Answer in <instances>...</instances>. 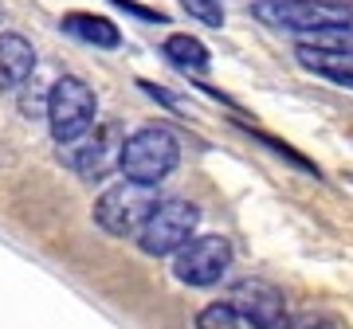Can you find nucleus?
<instances>
[{
	"label": "nucleus",
	"mask_w": 353,
	"mask_h": 329,
	"mask_svg": "<svg viewBox=\"0 0 353 329\" xmlns=\"http://www.w3.org/2000/svg\"><path fill=\"white\" fill-rule=\"evenodd\" d=\"M181 164V141L169 126H141L130 138H122L118 169L126 180L138 184H161L169 173Z\"/></svg>",
	"instance_id": "f257e3e1"
},
{
	"label": "nucleus",
	"mask_w": 353,
	"mask_h": 329,
	"mask_svg": "<svg viewBox=\"0 0 353 329\" xmlns=\"http://www.w3.org/2000/svg\"><path fill=\"white\" fill-rule=\"evenodd\" d=\"M161 204L157 184H138V180H118L94 200V224L114 240H134L150 212Z\"/></svg>",
	"instance_id": "f03ea898"
},
{
	"label": "nucleus",
	"mask_w": 353,
	"mask_h": 329,
	"mask_svg": "<svg viewBox=\"0 0 353 329\" xmlns=\"http://www.w3.org/2000/svg\"><path fill=\"white\" fill-rule=\"evenodd\" d=\"M48 129L51 138L67 145V141L83 138L90 126H94V118H99V98H94V90L83 83L79 75H63L55 78L48 87Z\"/></svg>",
	"instance_id": "7ed1b4c3"
},
{
	"label": "nucleus",
	"mask_w": 353,
	"mask_h": 329,
	"mask_svg": "<svg viewBox=\"0 0 353 329\" xmlns=\"http://www.w3.org/2000/svg\"><path fill=\"white\" fill-rule=\"evenodd\" d=\"M196 224H201V208L192 200H161L157 208L150 212V220L141 224V231L134 235L138 247L153 259H161V255H173L181 243H189L196 235Z\"/></svg>",
	"instance_id": "20e7f679"
},
{
	"label": "nucleus",
	"mask_w": 353,
	"mask_h": 329,
	"mask_svg": "<svg viewBox=\"0 0 353 329\" xmlns=\"http://www.w3.org/2000/svg\"><path fill=\"white\" fill-rule=\"evenodd\" d=\"M232 266V243L224 235H192L173 251V279L185 286H216Z\"/></svg>",
	"instance_id": "39448f33"
},
{
	"label": "nucleus",
	"mask_w": 353,
	"mask_h": 329,
	"mask_svg": "<svg viewBox=\"0 0 353 329\" xmlns=\"http://www.w3.org/2000/svg\"><path fill=\"white\" fill-rule=\"evenodd\" d=\"M118 153H122L118 126H99V129L90 126L83 138L59 145V161L83 180H102L110 169H118Z\"/></svg>",
	"instance_id": "423d86ee"
},
{
	"label": "nucleus",
	"mask_w": 353,
	"mask_h": 329,
	"mask_svg": "<svg viewBox=\"0 0 353 329\" xmlns=\"http://www.w3.org/2000/svg\"><path fill=\"white\" fill-rule=\"evenodd\" d=\"M228 302L236 306L240 321H248L252 329H287V298L267 279H240L228 294Z\"/></svg>",
	"instance_id": "0eeeda50"
},
{
	"label": "nucleus",
	"mask_w": 353,
	"mask_h": 329,
	"mask_svg": "<svg viewBox=\"0 0 353 329\" xmlns=\"http://www.w3.org/2000/svg\"><path fill=\"white\" fill-rule=\"evenodd\" d=\"M36 75V47L20 32H0V90H16Z\"/></svg>",
	"instance_id": "6e6552de"
},
{
	"label": "nucleus",
	"mask_w": 353,
	"mask_h": 329,
	"mask_svg": "<svg viewBox=\"0 0 353 329\" xmlns=\"http://www.w3.org/2000/svg\"><path fill=\"white\" fill-rule=\"evenodd\" d=\"M67 36H75L79 43H90V47H102V51H114L122 47V32L114 24L110 16H99V12H67L59 20Z\"/></svg>",
	"instance_id": "1a4fd4ad"
},
{
	"label": "nucleus",
	"mask_w": 353,
	"mask_h": 329,
	"mask_svg": "<svg viewBox=\"0 0 353 329\" xmlns=\"http://www.w3.org/2000/svg\"><path fill=\"white\" fill-rule=\"evenodd\" d=\"M161 55L176 67V71H185V75H189V71H208V63H212L208 47H204L196 36H189V32H173V36H165Z\"/></svg>",
	"instance_id": "9d476101"
},
{
	"label": "nucleus",
	"mask_w": 353,
	"mask_h": 329,
	"mask_svg": "<svg viewBox=\"0 0 353 329\" xmlns=\"http://www.w3.org/2000/svg\"><path fill=\"white\" fill-rule=\"evenodd\" d=\"M236 126H240V129H243V134H248L252 141H259V145H267V149L275 153V157H283V161H290L294 169H303V173H314V177H318V164H314V161H306V157H303L299 149H290L287 141L271 138V134H263V129H252V126H243V122H236Z\"/></svg>",
	"instance_id": "9b49d317"
},
{
	"label": "nucleus",
	"mask_w": 353,
	"mask_h": 329,
	"mask_svg": "<svg viewBox=\"0 0 353 329\" xmlns=\"http://www.w3.org/2000/svg\"><path fill=\"white\" fill-rule=\"evenodd\" d=\"M196 329H240V314L232 302H208L196 314Z\"/></svg>",
	"instance_id": "f8f14e48"
},
{
	"label": "nucleus",
	"mask_w": 353,
	"mask_h": 329,
	"mask_svg": "<svg viewBox=\"0 0 353 329\" xmlns=\"http://www.w3.org/2000/svg\"><path fill=\"white\" fill-rule=\"evenodd\" d=\"M181 8H185V16H192L196 24L204 28H224V4L220 0H176Z\"/></svg>",
	"instance_id": "ddd939ff"
},
{
	"label": "nucleus",
	"mask_w": 353,
	"mask_h": 329,
	"mask_svg": "<svg viewBox=\"0 0 353 329\" xmlns=\"http://www.w3.org/2000/svg\"><path fill=\"white\" fill-rule=\"evenodd\" d=\"M114 8H122L126 16H138V20H145V24H169V16L161 12V8H150V4H138V0H110Z\"/></svg>",
	"instance_id": "4468645a"
},
{
	"label": "nucleus",
	"mask_w": 353,
	"mask_h": 329,
	"mask_svg": "<svg viewBox=\"0 0 353 329\" xmlns=\"http://www.w3.org/2000/svg\"><path fill=\"white\" fill-rule=\"evenodd\" d=\"M20 110H24L28 118H43V114H48V90H39L36 83H32V87L24 83V94H20Z\"/></svg>",
	"instance_id": "2eb2a0df"
},
{
	"label": "nucleus",
	"mask_w": 353,
	"mask_h": 329,
	"mask_svg": "<svg viewBox=\"0 0 353 329\" xmlns=\"http://www.w3.org/2000/svg\"><path fill=\"white\" fill-rule=\"evenodd\" d=\"M138 87H141V94H150L153 102H161V106H169V110H176V106H181V102L169 94V90H161L157 83H150V78H138Z\"/></svg>",
	"instance_id": "dca6fc26"
},
{
	"label": "nucleus",
	"mask_w": 353,
	"mask_h": 329,
	"mask_svg": "<svg viewBox=\"0 0 353 329\" xmlns=\"http://www.w3.org/2000/svg\"><path fill=\"white\" fill-rule=\"evenodd\" d=\"M287 329H334V321H330V317H303V321H294V326L287 321Z\"/></svg>",
	"instance_id": "f3484780"
}]
</instances>
